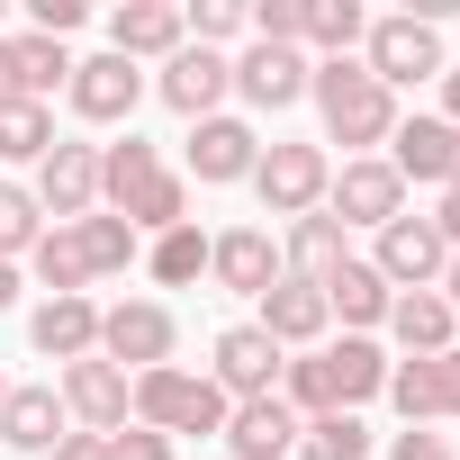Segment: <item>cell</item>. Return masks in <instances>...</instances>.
<instances>
[{"instance_id":"obj_26","label":"cell","mask_w":460,"mask_h":460,"mask_svg":"<svg viewBox=\"0 0 460 460\" xmlns=\"http://www.w3.org/2000/svg\"><path fill=\"white\" fill-rule=\"evenodd\" d=\"M118 217L136 226V235H172V226H190V181L181 172H154V181H136L118 199Z\"/></svg>"},{"instance_id":"obj_3","label":"cell","mask_w":460,"mask_h":460,"mask_svg":"<svg viewBox=\"0 0 460 460\" xmlns=\"http://www.w3.org/2000/svg\"><path fill=\"white\" fill-rule=\"evenodd\" d=\"M361 64H370V82H379V91L442 82V28H424V19H370Z\"/></svg>"},{"instance_id":"obj_28","label":"cell","mask_w":460,"mask_h":460,"mask_svg":"<svg viewBox=\"0 0 460 460\" xmlns=\"http://www.w3.org/2000/svg\"><path fill=\"white\" fill-rule=\"evenodd\" d=\"M28 262H37L46 298H91V262H82V235H73V226H46Z\"/></svg>"},{"instance_id":"obj_45","label":"cell","mask_w":460,"mask_h":460,"mask_svg":"<svg viewBox=\"0 0 460 460\" xmlns=\"http://www.w3.org/2000/svg\"><path fill=\"white\" fill-rule=\"evenodd\" d=\"M442 298H451V316H460V253L442 262Z\"/></svg>"},{"instance_id":"obj_16","label":"cell","mask_w":460,"mask_h":460,"mask_svg":"<svg viewBox=\"0 0 460 460\" xmlns=\"http://www.w3.org/2000/svg\"><path fill=\"white\" fill-rule=\"evenodd\" d=\"M190 46V19H181V0H127V10L109 19V55H127V64H145V55H181Z\"/></svg>"},{"instance_id":"obj_43","label":"cell","mask_w":460,"mask_h":460,"mask_svg":"<svg viewBox=\"0 0 460 460\" xmlns=\"http://www.w3.org/2000/svg\"><path fill=\"white\" fill-rule=\"evenodd\" d=\"M442 127H460V64H442Z\"/></svg>"},{"instance_id":"obj_12","label":"cell","mask_w":460,"mask_h":460,"mask_svg":"<svg viewBox=\"0 0 460 460\" xmlns=\"http://www.w3.org/2000/svg\"><path fill=\"white\" fill-rule=\"evenodd\" d=\"M208 280L235 289V298H262V289H280L289 271H280V244L262 235V226H226V235H208Z\"/></svg>"},{"instance_id":"obj_21","label":"cell","mask_w":460,"mask_h":460,"mask_svg":"<svg viewBox=\"0 0 460 460\" xmlns=\"http://www.w3.org/2000/svg\"><path fill=\"white\" fill-rule=\"evenodd\" d=\"M73 433V415H64V397L55 388H10V397H0V442H10V451H55Z\"/></svg>"},{"instance_id":"obj_40","label":"cell","mask_w":460,"mask_h":460,"mask_svg":"<svg viewBox=\"0 0 460 460\" xmlns=\"http://www.w3.org/2000/svg\"><path fill=\"white\" fill-rule=\"evenodd\" d=\"M28 10H37V37H55V46L82 28V0H28Z\"/></svg>"},{"instance_id":"obj_47","label":"cell","mask_w":460,"mask_h":460,"mask_svg":"<svg viewBox=\"0 0 460 460\" xmlns=\"http://www.w3.org/2000/svg\"><path fill=\"white\" fill-rule=\"evenodd\" d=\"M0 397H10V379H0Z\"/></svg>"},{"instance_id":"obj_24","label":"cell","mask_w":460,"mask_h":460,"mask_svg":"<svg viewBox=\"0 0 460 460\" xmlns=\"http://www.w3.org/2000/svg\"><path fill=\"white\" fill-rule=\"evenodd\" d=\"M28 334H37V352H46V361H64V370H73V361H91V352H100V307H91V298H46V307L28 316Z\"/></svg>"},{"instance_id":"obj_25","label":"cell","mask_w":460,"mask_h":460,"mask_svg":"<svg viewBox=\"0 0 460 460\" xmlns=\"http://www.w3.org/2000/svg\"><path fill=\"white\" fill-rule=\"evenodd\" d=\"M343 262H352V253H343V226H334L325 208H316V217H289V244H280V271H289V280L325 289Z\"/></svg>"},{"instance_id":"obj_23","label":"cell","mask_w":460,"mask_h":460,"mask_svg":"<svg viewBox=\"0 0 460 460\" xmlns=\"http://www.w3.org/2000/svg\"><path fill=\"white\" fill-rule=\"evenodd\" d=\"M451 325H460V316H451V298H442V289H397V298H388V334L406 343V361L451 352Z\"/></svg>"},{"instance_id":"obj_20","label":"cell","mask_w":460,"mask_h":460,"mask_svg":"<svg viewBox=\"0 0 460 460\" xmlns=\"http://www.w3.org/2000/svg\"><path fill=\"white\" fill-rule=\"evenodd\" d=\"M235 460H289L298 451V415L280 406V397H244L235 415H226V433H217Z\"/></svg>"},{"instance_id":"obj_19","label":"cell","mask_w":460,"mask_h":460,"mask_svg":"<svg viewBox=\"0 0 460 460\" xmlns=\"http://www.w3.org/2000/svg\"><path fill=\"white\" fill-rule=\"evenodd\" d=\"M226 91H235V64H226V55H208V46H181L172 64H163V100L199 127V118H217V100Z\"/></svg>"},{"instance_id":"obj_4","label":"cell","mask_w":460,"mask_h":460,"mask_svg":"<svg viewBox=\"0 0 460 460\" xmlns=\"http://www.w3.org/2000/svg\"><path fill=\"white\" fill-rule=\"evenodd\" d=\"M172 343H181L172 307H154V298H127V307H100V361H118L127 379L163 370V361H172Z\"/></svg>"},{"instance_id":"obj_37","label":"cell","mask_w":460,"mask_h":460,"mask_svg":"<svg viewBox=\"0 0 460 460\" xmlns=\"http://www.w3.org/2000/svg\"><path fill=\"white\" fill-rule=\"evenodd\" d=\"M181 19H190V46L217 55V46H235V37H244V0H199V10H181Z\"/></svg>"},{"instance_id":"obj_39","label":"cell","mask_w":460,"mask_h":460,"mask_svg":"<svg viewBox=\"0 0 460 460\" xmlns=\"http://www.w3.org/2000/svg\"><path fill=\"white\" fill-rule=\"evenodd\" d=\"M388 460H451V442L433 424H406V433H388Z\"/></svg>"},{"instance_id":"obj_6","label":"cell","mask_w":460,"mask_h":460,"mask_svg":"<svg viewBox=\"0 0 460 460\" xmlns=\"http://www.w3.org/2000/svg\"><path fill=\"white\" fill-rule=\"evenodd\" d=\"M442 262H451V244H442L433 217H388V226H379L370 271H379L388 289H442Z\"/></svg>"},{"instance_id":"obj_34","label":"cell","mask_w":460,"mask_h":460,"mask_svg":"<svg viewBox=\"0 0 460 460\" xmlns=\"http://www.w3.org/2000/svg\"><path fill=\"white\" fill-rule=\"evenodd\" d=\"M37 235H46V208H37V190H19V181H0V262H19V253H37Z\"/></svg>"},{"instance_id":"obj_11","label":"cell","mask_w":460,"mask_h":460,"mask_svg":"<svg viewBox=\"0 0 460 460\" xmlns=\"http://www.w3.org/2000/svg\"><path fill=\"white\" fill-rule=\"evenodd\" d=\"M280 370H289V352H280L262 325H226V334H217V370H208V379L244 406V397H280Z\"/></svg>"},{"instance_id":"obj_17","label":"cell","mask_w":460,"mask_h":460,"mask_svg":"<svg viewBox=\"0 0 460 460\" xmlns=\"http://www.w3.org/2000/svg\"><path fill=\"white\" fill-rule=\"evenodd\" d=\"M388 145H397V154H388L397 181H433V190H451V172H460V127H442V118H397Z\"/></svg>"},{"instance_id":"obj_41","label":"cell","mask_w":460,"mask_h":460,"mask_svg":"<svg viewBox=\"0 0 460 460\" xmlns=\"http://www.w3.org/2000/svg\"><path fill=\"white\" fill-rule=\"evenodd\" d=\"M46 460H109V433H64Z\"/></svg>"},{"instance_id":"obj_27","label":"cell","mask_w":460,"mask_h":460,"mask_svg":"<svg viewBox=\"0 0 460 460\" xmlns=\"http://www.w3.org/2000/svg\"><path fill=\"white\" fill-rule=\"evenodd\" d=\"M388 298H397V289H388L370 262H343V271L325 280V316H343L352 334H361V325H388Z\"/></svg>"},{"instance_id":"obj_33","label":"cell","mask_w":460,"mask_h":460,"mask_svg":"<svg viewBox=\"0 0 460 460\" xmlns=\"http://www.w3.org/2000/svg\"><path fill=\"white\" fill-rule=\"evenodd\" d=\"M73 235H82V262H91V280L136 262V226H127V217H100V208H91V217L73 226Z\"/></svg>"},{"instance_id":"obj_31","label":"cell","mask_w":460,"mask_h":460,"mask_svg":"<svg viewBox=\"0 0 460 460\" xmlns=\"http://www.w3.org/2000/svg\"><path fill=\"white\" fill-rule=\"evenodd\" d=\"M10 64H19V100H37V109H46L55 82H73V55L55 37H10Z\"/></svg>"},{"instance_id":"obj_1","label":"cell","mask_w":460,"mask_h":460,"mask_svg":"<svg viewBox=\"0 0 460 460\" xmlns=\"http://www.w3.org/2000/svg\"><path fill=\"white\" fill-rule=\"evenodd\" d=\"M307 100L325 109V145H343L352 163H361L370 145H388V136H397V91H379V82H370V64H352V55L316 64V73H307Z\"/></svg>"},{"instance_id":"obj_13","label":"cell","mask_w":460,"mask_h":460,"mask_svg":"<svg viewBox=\"0 0 460 460\" xmlns=\"http://www.w3.org/2000/svg\"><path fill=\"white\" fill-rule=\"evenodd\" d=\"M64 100H73V118H91V127H127L136 100H145V73H136L127 55H91V64H73Z\"/></svg>"},{"instance_id":"obj_46","label":"cell","mask_w":460,"mask_h":460,"mask_svg":"<svg viewBox=\"0 0 460 460\" xmlns=\"http://www.w3.org/2000/svg\"><path fill=\"white\" fill-rule=\"evenodd\" d=\"M19 298V262H0V307H10Z\"/></svg>"},{"instance_id":"obj_14","label":"cell","mask_w":460,"mask_h":460,"mask_svg":"<svg viewBox=\"0 0 460 460\" xmlns=\"http://www.w3.org/2000/svg\"><path fill=\"white\" fill-rule=\"evenodd\" d=\"M37 208H46L55 226H82V217L100 208V145H64V136H55V154L37 163Z\"/></svg>"},{"instance_id":"obj_38","label":"cell","mask_w":460,"mask_h":460,"mask_svg":"<svg viewBox=\"0 0 460 460\" xmlns=\"http://www.w3.org/2000/svg\"><path fill=\"white\" fill-rule=\"evenodd\" d=\"M109 460H172V433H154V424H118V433H109Z\"/></svg>"},{"instance_id":"obj_7","label":"cell","mask_w":460,"mask_h":460,"mask_svg":"<svg viewBox=\"0 0 460 460\" xmlns=\"http://www.w3.org/2000/svg\"><path fill=\"white\" fill-rule=\"evenodd\" d=\"M316 361V388H325V415H361L379 388H388V361H379V343L370 334H343V343H316L307 352Z\"/></svg>"},{"instance_id":"obj_35","label":"cell","mask_w":460,"mask_h":460,"mask_svg":"<svg viewBox=\"0 0 460 460\" xmlns=\"http://www.w3.org/2000/svg\"><path fill=\"white\" fill-rule=\"evenodd\" d=\"M145 262H154V280H163V289H190V280L208 271V235H199V226H172V235H154V253H145Z\"/></svg>"},{"instance_id":"obj_2","label":"cell","mask_w":460,"mask_h":460,"mask_svg":"<svg viewBox=\"0 0 460 460\" xmlns=\"http://www.w3.org/2000/svg\"><path fill=\"white\" fill-rule=\"evenodd\" d=\"M226 415H235V397H226L208 370H181V361H163V370H145L136 379V424H154V433H226Z\"/></svg>"},{"instance_id":"obj_36","label":"cell","mask_w":460,"mask_h":460,"mask_svg":"<svg viewBox=\"0 0 460 460\" xmlns=\"http://www.w3.org/2000/svg\"><path fill=\"white\" fill-rule=\"evenodd\" d=\"M154 172H163V154H154L145 136H127V145H100V199H109V208H118L136 181H154Z\"/></svg>"},{"instance_id":"obj_29","label":"cell","mask_w":460,"mask_h":460,"mask_svg":"<svg viewBox=\"0 0 460 460\" xmlns=\"http://www.w3.org/2000/svg\"><path fill=\"white\" fill-rule=\"evenodd\" d=\"M361 37H370L361 0H307V19H298V46H325V64H334V55H352Z\"/></svg>"},{"instance_id":"obj_30","label":"cell","mask_w":460,"mask_h":460,"mask_svg":"<svg viewBox=\"0 0 460 460\" xmlns=\"http://www.w3.org/2000/svg\"><path fill=\"white\" fill-rule=\"evenodd\" d=\"M46 154H55V109L10 100L0 109V163H46Z\"/></svg>"},{"instance_id":"obj_44","label":"cell","mask_w":460,"mask_h":460,"mask_svg":"<svg viewBox=\"0 0 460 460\" xmlns=\"http://www.w3.org/2000/svg\"><path fill=\"white\" fill-rule=\"evenodd\" d=\"M19 100V64H10V37H0V109Z\"/></svg>"},{"instance_id":"obj_5","label":"cell","mask_w":460,"mask_h":460,"mask_svg":"<svg viewBox=\"0 0 460 460\" xmlns=\"http://www.w3.org/2000/svg\"><path fill=\"white\" fill-rule=\"evenodd\" d=\"M325 181H334L325 145H262V163H253V190H262L271 217H316L325 208Z\"/></svg>"},{"instance_id":"obj_42","label":"cell","mask_w":460,"mask_h":460,"mask_svg":"<svg viewBox=\"0 0 460 460\" xmlns=\"http://www.w3.org/2000/svg\"><path fill=\"white\" fill-rule=\"evenodd\" d=\"M433 226H442V244L460 253V190H442V208H433Z\"/></svg>"},{"instance_id":"obj_9","label":"cell","mask_w":460,"mask_h":460,"mask_svg":"<svg viewBox=\"0 0 460 460\" xmlns=\"http://www.w3.org/2000/svg\"><path fill=\"white\" fill-rule=\"evenodd\" d=\"M406 424H451L460 415V343L433 352V361H388V388H379Z\"/></svg>"},{"instance_id":"obj_15","label":"cell","mask_w":460,"mask_h":460,"mask_svg":"<svg viewBox=\"0 0 460 460\" xmlns=\"http://www.w3.org/2000/svg\"><path fill=\"white\" fill-rule=\"evenodd\" d=\"M307 73H316V64H307L298 46H244V55H235V91H244L253 109H271V118L307 100Z\"/></svg>"},{"instance_id":"obj_48","label":"cell","mask_w":460,"mask_h":460,"mask_svg":"<svg viewBox=\"0 0 460 460\" xmlns=\"http://www.w3.org/2000/svg\"><path fill=\"white\" fill-rule=\"evenodd\" d=\"M451 190H460V172H451Z\"/></svg>"},{"instance_id":"obj_18","label":"cell","mask_w":460,"mask_h":460,"mask_svg":"<svg viewBox=\"0 0 460 460\" xmlns=\"http://www.w3.org/2000/svg\"><path fill=\"white\" fill-rule=\"evenodd\" d=\"M253 163H262V136L244 127V118H199L190 127V172L199 181H253Z\"/></svg>"},{"instance_id":"obj_8","label":"cell","mask_w":460,"mask_h":460,"mask_svg":"<svg viewBox=\"0 0 460 460\" xmlns=\"http://www.w3.org/2000/svg\"><path fill=\"white\" fill-rule=\"evenodd\" d=\"M55 397H64V415H73L82 433H118V424H136V379H127L118 361H100V352L73 361Z\"/></svg>"},{"instance_id":"obj_10","label":"cell","mask_w":460,"mask_h":460,"mask_svg":"<svg viewBox=\"0 0 460 460\" xmlns=\"http://www.w3.org/2000/svg\"><path fill=\"white\" fill-rule=\"evenodd\" d=\"M325 217H334V226H388V217H406V181H397L379 154H361V163H343V172L325 181Z\"/></svg>"},{"instance_id":"obj_32","label":"cell","mask_w":460,"mask_h":460,"mask_svg":"<svg viewBox=\"0 0 460 460\" xmlns=\"http://www.w3.org/2000/svg\"><path fill=\"white\" fill-rule=\"evenodd\" d=\"M298 451L307 460H370V424L361 415H307L298 424Z\"/></svg>"},{"instance_id":"obj_22","label":"cell","mask_w":460,"mask_h":460,"mask_svg":"<svg viewBox=\"0 0 460 460\" xmlns=\"http://www.w3.org/2000/svg\"><path fill=\"white\" fill-rule=\"evenodd\" d=\"M253 325H262L280 352H289V343H307V352H316L334 316H325V289H307V280H280V289H262V316H253Z\"/></svg>"}]
</instances>
